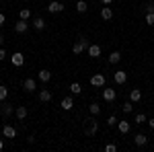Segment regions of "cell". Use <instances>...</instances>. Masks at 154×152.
Listing matches in <instances>:
<instances>
[{
  "label": "cell",
  "instance_id": "7a4b0ae2",
  "mask_svg": "<svg viewBox=\"0 0 154 152\" xmlns=\"http://www.w3.org/2000/svg\"><path fill=\"white\" fill-rule=\"evenodd\" d=\"M97 129H99V123H97L95 115H93L91 119H86V128H84V134H86L88 138H93V136L97 134Z\"/></svg>",
  "mask_w": 154,
  "mask_h": 152
},
{
  "label": "cell",
  "instance_id": "4fadbf2b",
  "mask_svg": "<svg viewBox=\"0 0 154 152\" xmlns=\"http://www.w3.org/2000/svg\"><path fill=\"white\" fill-rule=\"evenodd\" d=\"M86 51H88V56H91V58H99V56H101V45H97V43H91Z\"/></svg>",
  "mask_w": 154,
  "mask_h": 152
},
{
  "label": "cell",
  "instance_id": "44dd1931",
  "mask_svg": "<svg viewBox=\"0 0 154 152\" xmlns=\"http://www.w3.org/2000/svg\"><path fill=\"white\" fill-rule=\"evenodd\" d=\"M109 62H111V64H119V62H121V54H119L117 49L109 54Z\"/></svg>",
  "mask_w": 154,
  "mask_h": 152
},
{
  "label": "cell",
  "instance_id": "7402d4cb",
  "mask_svg": "<svg viewBox=\"0 0 154 152\" xmlns=\"http://www.w3.org/2000/svg\"><path fill=\"white\" fill-rule=\"evenodd\" d=\"M39 80L41 82H49L51 80V72L49 70H39Z\"/></svg>",
  "mask_w": 154,
  "mask_h": 152
},
{
  "label": "cell",
  "instance_id": "d6a6232c",
  "mask_svg": "<svg viewBox=\"0 0 154 152\" xmlns=\"http://www.w3.org/2000/svg\"><path fill=\"white\" fill-rule=\"evenodd\" d=\"M115 150H117L115 144H107V146H105V152H115Z\"/></svg>",
  "mask_w": 154,
  "mask_h": 152
},
{
  "label": "cell",
  "instance_id": "484cf974",
  "mask_svg": "<svg viewBox=\"0 0 154 152\" xmlns=\"http://www.w3.org/2000/svg\"><path fill=\"white\" fill-rule=\"evenodd\" d=\"M70 91H72V95H80V93H82V86H80L78 82H72V84H70Z\"/></svg>",
  "mask_w": 154,
  "mask_h": 152
},
{
  "label": "cell",
  "instance_id": "8d00e7d4",
  "mask_svg": "<svg viewBox=\"0 0 154 152\" xmlns=\"http://www.w3.org/2000/svg\"><path fill=\"white\" fill-rule=\"evenodd\" d=\"M4 41H6V37H4V35H2V33H0V47L4 45Z\"/></svg>",
  "mask_w": 154,
  "mask_h": 152
},
{
  "label": "cell",
  "instance_id": "603a6c76",
  "mask_svg": "<svg viewBox=\"0 0 154 152\" xmlns=\"http://www.w3.org/2000/svg\"><path fill=\"white\" fill-rule=\"evenodd\" d=\"M76 11L78 12H86L88 11V2H86V0H78V2H76Z\"/></svg>",
  "mask_w": 154,
  "mask_h": 152
},
{
  "label": "cell",
  "instance_id": "4dcf8cb0",
  "mask_svg": "<svg viewBox=\"0 0 154 152\" xmlns=\"http://www.w3.org/2000/svg\"><path fill=\"white\" fill-rule=\"evenodd\" d=\"M144 11H146V12H154V2H146Z\"/></svg>",
  "mask_w": 154,
  "mask_h": 152
},
{
  "label": "cell",
  "instance_id": "f35d334b",
  "mask_svg": "<svg viewBox=\"0 0 154 152\" xmlns=\"http://www.w3.org/2000/svg\"><path fill=\"white\" fill-rule=\"evenodd\" d=\"M2 148H4V142H2V138H0V150H2Z\"/></svg>",
  "mask_w": 154,
  "mask_h": 152
},
{
  "label": "cell",
  "instance_id": "4316f807",
  "mask_svg": "<svg viewBox=\"0 0 154 152\" xmlns=\"http://www.w3.org/2000/svg\"><path fill=\"white\" fill-rule=\"evenodd\" d=\"M121 109H123V113H131V111H134V103H131V101H125V103L121 105Z\"/></svg>",
  "mask_w": 154,
  "mask_h": 152
},
{
  "label": "cell",
  "instance_id": "e575fe53",
  "mask_svg": "<svg viewBox=\"0 0 154 152\" xmlns=\"http://www.w3.org/2000/svg\"><path fill=\"white\" fill-rule=\"evenodd\" d=\"M6 23V17H4V14H2V12H0V27H2V25Z\"/></svg>",
  "mask_w": 154,
  "mask_h": 152
},
{
  "label": "cell",
  "instance_id": "d4e9b609",
  "mask_svg": "<svg viewBox=\"0 0 154 152\" xmlns=\"http://www.w3.org/2000/svg\"><path fill=\"white\" fill-rule=\"evenodd\" d=\"M88 111H91V115H99L101 113V105L99 103H91L88 105Z\"/></svg>",
  "mask_w": 154,
  "mask_h": 152
},
{
  "label": "cell",
  "instance_id": "ffe728a7",
  "mask_svg": "<svg viewBox=\"0 0 154 152\" xmlns=\"http://www.w3.org/2000/svg\"><path fill=\"white\" fill-rule=\"evenodd\" d=\"M134 144H136V146H146V144H148V136H144V134H136Z\"/></svg>",
  "mask_w": 154,
  "mask_h": 152
},
{
  "label": "cell",
  "instance_id": "8fae6325",
  "mask_svg": "<svg viewBox=\"0 0 154 152\" xmlns=\"http://www.w3.org/2000/svg\"><path fill=\"white\" fill-rule=\"evenodd\" d=\"M101 19H103V21H111V19H113V11H111L109 4H105V6L101 8Z\"/></svg>",
  "mask_w": 154,
  "mask_h": 152
},
{
  "label": "cell",
  "instance_id": "9a60e30c",
  "mask_svg": "<svg viewBox=\"0 0 154 152\" xmlns=\"http://www.w3.org/2000/svg\"><path fill=\"white\" fill-rule=\"evenodd\" d=\"M39 101H41V103H49V101H51V91L41 88V91H39Z\"/></svg>",
  "mask_w": 154,
  "mask_h": 152
},
{
  "label": "cell",
  "instance_id": "277c9868",
  "mask_svg": "<svg viewBox=\"0 0 154 152\" xmlns=\"http://www.w3.org/2000/svg\"><path fill=\"white\" fill-rule=\"evenodd\" d=\"M64 11V4L62 2H58V0H51L48 4V12H51V14H56V12H62Z\"/></svg>",
  "mask_w": 154,
  "mask_h": 152
},
{
  "label": "cell",
  "instance_id": "ac0fdd59",
  "mask_svg": "<svg viewBox=\"0 0 154 152\" xmlns=\"http://www.w3.org/2000/svg\"><path fill=\"white\" fill-rule=\"evenodd\" d=\"M130 101H131V103H138V101H142V91H140V88H131Z\"/></svg>",
  "mask_w": 154,
  "mask_h": 152
},
{
  "label": "cell",
  "instance_id": "74e56055",
  "mask_svg": "<svg viewBox=\"0 0 154 152\" xmlns=\"http://www.w3.org/2000/svg\"><path fill=\"white\" fill-rule=\"evenodd\" d=\"M101 2H103V4H111L113 0H101Z\"/></svg>",
  "mask_w": 154,
  "mask_h": 152
},
{
  "label": "cell",
  "instance_id": "cb8c5ba5",
  "mask_svg": "<svg viewBox=\"0 0 154 152\" xmlns=\"http://www.w3.org/2000/svg\"><path fill=\"white\" fill-rule=\"evenodd\" d=\"M19 19L29 21V19H31V11H29V8H21V11H19Z\"/></svg>",
  "mask_w": 154,
  "mask_h": 152
},
{
  "label": "cell",
  "instance_id": "d6986e66",
  "mask_svg": "<svg viewBox=\"0 0 154 152\" xmlns=\"http://www.w3.org/2000/svg\"><path fill=\"white\" fill-rule=\"evenodd\" d=\"M117 129H119V134H128V132L131 129L130 121H123V119H121V121H117Z\"/></svg>",
  "mask_w": 154,
  "mask_h": 152
},
{
  "label": "cell",
  "instance_id": "5b68a950",
  "mask_svg": "<svg viewBox=\"0 0 154 152\" xmlns=\"http://www.w3.org/2000/svg\"><path fill=\"white\" fill-rule=\"evenodd\" d=\"M0 113H2L4 117H11L12 113H14V107H12V105H8L6 101H2V105H0Z\"/></svg>",
  "mask_w": 154,
  "mask_h": 152
},
{
  "label": "cell",
  "instance_id": "836d02e7",
  "mask_svg": "<svg viewBox=\"0 0 154 152\" xmlns=\"http://www.w3.org/2000/svg\"><path fill=\"white\" fill-rule=\"evenodd\" d=\"M6 58V49H4V47H0V60H4Z\"/></svg>",
  "mask_w": 154,
  "mask_h": 152
},
{
  "label": "cell",
  "instance_id": "f546056e",
  "mask_svg": "<svg viewBox=\"0 0 154 152\" xmlns=\"http://www.w3.org/2000/svg\"><path fill=\"white\" fill-rule=\"evenodd\" d=\"M146 23L154 27V12H146Z\"/></svg>",
  "mask_w": 154,
  "mask_h": 152
},
{
  "label": "cell",
  "instance_id": "ba28073f",
  "mask_svg": "<svg viewBox=\"0 0 154 152\" xmlns=\"http://www.w3.org/2000/svg\"><path fill=\"white\" fill-rule=\"evenodd\" d=\"M115 97H117V95H115V91H113V88H103V99H105L107 103H113V101H115Z\"/></svg>",
  "mask_w": 154,
  "mask_h": 152
},
{
  "label": "cell",
  "instance_id": "3957f363",
  "mask_svg": "<svg viewBox=\"0 0 154 152\" xmlns=\"http://www.w3.org/2000/svg\"><path fill=\"white\" fill-rule=\"evenodd\" d=\"M23 88H25V93H35V91H37V82H35V78H25Z\"/></svg>",
  "mask_w": 154,
  "mask_h": 152
},
{
  "label": "cell",
  "instance_id": "6da1fadb",
  "mask_svg": "<svg viewBox=\"0 0 154 152\" xmlns=\"http://www.w3.org/2000/svg\"><path fill=\"white\" fill-rule=\"evenodd\" d=\"M88 45H91V43H88V39H86L84 35H80L74 43H72V54H74V56H80L84 49H88Z\"/></svg>",
  "mask_w": 154,
  "mask_h": 152
},
{
  "label": "cell",
  "instance_id": "d590c367",
  "mask_svg": "<svg viewBox=\"0 0 154 152\" xmlns=\"http://www.w3.org/2000/svg\"><path fill=\"white\" fill-rule=\"evenodd\" d=\"M148 126H150V129L154 132V117H152V119H148Z\"/></svg>",
  "mask_w": 154,
  "mask_h": 152
},
{
  "label": "cell",
  "instance_id": "52a82bcc",
  "mask_svg": "<svg viewBox=\"0 0 154 152\" xmlns=\"http://www.w3.org/2000/svg\"><path fill=\"white\" fill-rule=\"evenodd\" d=\"M91 84H93V86H97V88L105 86V76H103V74H95V76L91 78Z\"/></svg>",
  "mask_w": 154,
  "mask_h": 152
},
{
  "label": "cell",
  "instance_id": "e0dca14e",
  "mask_svg": "<svg viewBox=\"0 0 154 152\" xmlns=\"http://www.w3.org/2000/svg\"><path fill=\"white\" fill-rule=\"evenodd\" d=\"M31 25H33V29H35V31H43V29H45V21H43L41 17H35Z\"/></svg>",
  "mask_w": 154,
  "mask_h": 152
},
{
  "label": "cell",
  "instance_id": "1f68e13d",
  "mask_svg": "<svg viewBox=\"0 0 154 152\" xmlns=\"http://www.w3.org/2000/svg\"><path fill=\"white\" fill-rule=\"evenodd\" d=\"M107 126H117V117H115V115H111L109 119H107Z\"/></svg>",
  "mask_w": 154,
  "mask_h": 152
},
{
  "label": "cell",
  "instance_id": "7c38bea8",
  "mask_svg": "<svg viewBox=\"0 0 154 152\" xmlns=\"http://www.w3.org/2000/svg\"><path fill=\"white\" fill-rule=\"evenodd\" d=\"M113 80H115V84H125V80H128V74L123 70H117L115 74H113Z\"/></svg>",
  "mask_w": 154,
  "mask_h": 152
},
{
  "label": "cell",
  "instance_id": "f1b7e54d",
  "mask_svg": "<svg viewBox=\"0 0 154 152\" xmlns=\"http://www.w3.org/2000/svg\"><path fill=\"white\" fill-rule=\"evenodd\" d=\"M146 121H148V119H146L144 113H138V115H136V123H138V126H140V123H146Z\"/></svg>",
  "mask_w": 154,
  "mask_h": 152
},
{
  "label": "cell",
  "instance_id": "5bb4252c",
  "mask_svg": "<svg viewBox=\"0 0 154 152\" xmlns=\"http://www.w3.org/2000/svg\"><path fill=\"white\" fill-rule=\"evenodd\" d=\"M60 107H62L64 111L74 109V101H72V97H64V99H62V103H60Z\"/></svg>",
  "mask_w": 154,
  "mask_h": 152
},
{
  "label": "cell",
  "instance_id": "30bf717a",
  "mask_svg": "<svg viewBox=\"0 0 154 152\" xmlns=\"http://www.w3.org/2000/svg\"><path fill=\"white\" fill-rule=\"evenodd\" d=\"M11 62L14 64V66H23L25 64V56L21 54V51H14V54L11 56Z\"/></svg>",
  "mask_w": 154,
  "mask_h": 152
},
{
  "label": "cell",
  "instance_id": "83f0119b",
  "mask_svg": "<svg viewBox=\"0 0 154 152\" xmlns=\"http://www.w3.org/2000/svg\"><path fill=\"white\" fill-rule=\"evenodd\" d=\"M6 97H8V88L4 84H0V101H6Z\"/></svg>",
  "mask_w": 154,
  "mask_h": 152
},
{
  "label": "cell",
  "instance_id": "8992f818",
  "mask_svg": "<svg viewBox=\"0 0 154 152\" xmlns=\"http://www.w3.org/2000/svg\"><path fill=\"white\" fill-rule=\"evenodd\" d=\"M27 29H29V23L23 21V19H19V21L14 23V31H17V33H27Z\"/></svg>",
  "mask_w": 154,
  "mask_h": 152
},
{
  "label": "cell",
  "instance_id": "2e32d148",
  "mask_svg": "<svg viewBox=\"0 0 154 152\" xmlns=\"http://www.w3.org/2000/svg\"><path fill=\"white\" fill-rule=\"evenodd\" d=\"M14 115H17V119H19V121H23L25 117L29 115V111H27V107H17V109H14Z\"/></svg>",
  "mask_w": 154,
  "mask_h": 152
},
{
  "label": "cell",
  "instance_id": "9c48e42d",
  "mask_svg": "<svg viewBox=\"0 0 154 152\" xmlns=\"http://www.w3.org/2000/svg\"><path fill=\"white\" fill-rule=\"evenodd\" d=\"M2 136L8 138V140H12V138H17V129L12 128V126H4V128H2Z\"/></svg>",
  "mask_w": 154,
  "mask_h": 152
}]
</instances>
